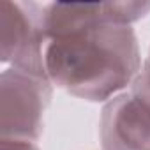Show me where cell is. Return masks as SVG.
<instances>
[{"label": "cell", "instance_id": "6", "mask_svg": "<svg viewBox=\"0 0 150 150\" xmlns=\"http://www.w3.org/2000/svg\"><path fill=\"white\" fill-rule=\"evenodd\" d=\"M2 150H39V145L35 141H27V139L2 138Z\"/></svg>", "mask_w": 150, "mask_h": 150}, {"label": "cell", "instance_id": "4", "mask_svg": "<svg viewBox=\"0 0 150 150\" xmlns=\"http://www.w3.org/2000/svg\"><path fill=\"white\" fill-rule=\"evenodd\" d=\"M44 4L0 2V60L21 71L46 76L44 71Z\"/></svg>", "mask_w": 150, "mask_h": 150}, {"label": "cell", "instance_id": "5", "mask_svg": "<svg viewBox=\"0 0 150 150\" xmlns=\"http://www.w3.org/2000/svg\"><path fill=\"white\" fill-rule=\"evenodd\" d=\"M150 11V2H50L42 11L44 37H60L103 23L131 25Z\"/></svg>", "mask_w": 150, "mask_h": 150}, {"label": "cell", "instance_id": "7", "mask_svg": "<svg viewBox=\"0 0 150 150\" xmlns=\"http://www.w3.org/2000/svg\"><path fill=\"white\" fill-rule=\"evenodd\" d=\"M143 64H145V65H148V67H150V50H148V57H146V60H145V62H143Z\"/></svg>", "mask_w": 150, "mask_h": 150}, {"label": "cell", "instance_id": "1", "mask_svg": "<svg viewBox=\"0 0 150 150\" xmlns=\"http://www.w3.org/2000/svg\"><path fill=\"white\" fill-rule=\"evenodd\" d=\"M141 67L131 25L103 23L44 42V71L51 85L90 103H108L127 90Z\"/></svg>", "mask_w": 150, "mask_h": 150}, {"label": "cell", "instance_id": "2", "mask_svg": "<svg viewBox=\"0 0 150 150\" xmlns=\"http://www.w3.org/2000/svg\"><path fill=\"white\" fill-rule=\"evenodd\" d=\"M0 94L2 138L37 143L44 129V113L53 96L51 81L9 65L0 76Z\"/></svg>", "mask_w": 150, "mask_h": 150}, {"label": "cell", "instance_id": "3", "mask_svg": "<svg viewBox=\"0 0 150 150\" xmlns=\"http://www.w3.org/2000/svg\"><path fill=\"white\" fill-rule=\"evenodd\" d=\"M103 150H150V67L131 87L104 103L99 120Z\"/></svg>", "mask_w": 150, "mask_h": 150}]
</instances>
